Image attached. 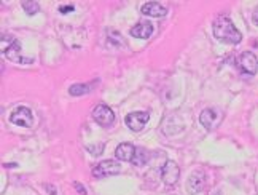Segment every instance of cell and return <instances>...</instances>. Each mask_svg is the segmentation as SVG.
I'll use <instances>...</instances> for the list:
<instances>
[{
    "label": "cell",
    "mask_w": 258,
    "mask_h": 195,
    "mask_svg": "<svg viewBox=\"0 0 258 195\" xmlns=\"http://www.w3.org/2000/svg\"><path fill=\"white\" fill-rule=\"evenodd\" d=\"M142 15L145 16H152V18H163L167 15V10L158 2H148V4H144L142 8H141Z\"/></svg>",
    "instance_id": "obj_11"
},
{
    "label": "cell",
    "mask_w": 258,
    "mask_h": 195,
    "mask_svg": "<svg viewBox=\"0 0 258 195\" xmlns=\"http://www.w3.org/2000/svg\"><path fill=\"white\" fill-rule=\"evenodd\" d=\"M178 176H180V168L177 167V163L172 160L166 162L161 170V178H163L164 184H167V186H174V184L178 181Z\"/></svg>",
    "instance_id": "obj_9"
},
{
    "label": "cell",
    "mask_w": 258,
    "mask_h": 195,
    "mask_svg": "<svg viewBox=\"0 0 258 195\" xmlns=\"http://www.w3.org/2000/svg\"><path fill=\"white\" fill-rule=\"evenodd\" d=\"M93 119L101 125V126H110L115 122V114L108 106L99 104L93 111Z\"/></svg>",
    "instance_id": "obj_7"
},
{
    "label": "cell",
    "mask_w": 258,
    "mask_h": 195,
    "mask_svg": "<svg viewBox=\"0 0 258 195\" xmlns=\"http://www.w3.org/2000/svg\"><path fill=\"white\" fill-rule=\"evenodd\" d=\"M252 21H253V24L255 26H258V7L253 10V15H252Z\"/></svg>",
    "instance_id": "obj_19"
},
{
    "label": "cell",
    "mask_w": 258,
    "mask_h": 195,
    "mask_svg": "<svg viewBox=\"0 0 258 195\" xmlns=\"http://www.w3.org/2000/svg\"><path fill=\"white\" fill-rule=\"evenodd\" d=\"M59 12L61 13H67V12H74V7L71 5V7H61L59 8Z\"/></svg>",
    "instance_id": "obj_20"
},
{
    "label": "cell",
    "mask_w": 258,
    "mask_h": 195,
    "mask_svg": "<svg viewBox=\"0 0 258 195\" xmlns=\"http://www.w3.org/2000/svg\"><path fill=\"white\" fill-rule=\"evenodd\" d=\"M222 120V114L218 112L217 109H204L200 115V122L201 125L204 126V128L207 130H214L218 126V123H220Z\"/></svg>",
    "instance_id": "obj_10"
},
{
    "label": "cell",
    "mask_w": 258,
    "mask_h": 195,
    "mask_svg": "<svg viewBox=\"0 0 258 195\" xmlns=\"http://www.w3.org/2000/svg\"><path fill=\"white\" fill-rule=\"evenodd\" d=\"M102 149H104V145H102V144H99L97 148H88V151L91 152L93 155H99V154L102 152Z\"/></svg>",
    "instance_id": "obj_17"
},
{
    "label": "cell",
    "mask_w": 258,
    "mask_h": 195,
    "mask_svg": "<svg viewBox=\"0 0 258 195\" xmlns=\"http://www.w3.org/2000/svg\"><path fill=\"white\" fill-rule=\"evenodd\" d=\"M93 88H94L93 83H75L69 88V93L72 96H83V94H88Z\"/></svg>",
    "instance_id": "obj_14"
},
{
    "label": "cell",
    "mask_w": 258,
    "mask_h": 195,
    "mask_svg": "<svg viewBox=\"0 0 258 195\" xmlns=\"http://www.w3.org/2000/svg\"><path fill=\"white\" fill-rule=\"evenodd\" d=\"M147 162H148V152L144 148H136L133 163L136 165V167H144Z\"/></svg>",
    "instance_id": "obj_15"
},
{
    "label": "cell",
    "mask_w": 258,
    "mask_h": 195,
    "mask_svg": "<svg viewBox=\"0 0 258 195\" xmlns=\"http://www.w3.org/2000/svg\"><path fill=\"white\" fill-rule=\"evenodd\" d=\"M152 34H153V24L148 21H141L134 27H131V35L136 38H148Z\"/></svg>",
    "instance_id": "obj_13"
},
{
    "label": "cell",
    "mask_w": 258,
    "mask_h": 195,
    "mask_svg": "<svg viewBox=\"0 0 258 195\" xmlns=\"http://www.w3.org/2000/svg\"><path fill=\"white\" fill-rule=\"evenodd\" d=\"M2 53L13 63L27 64L32 63L31 58H24L21 53V43H19L12 35H2Z\"/></svg>",
    "instance_id": "obj_2"
},
{
    "label": "cell",
    "mask_w": 258,
    "mask_h": 195,
    "mask_svg": "<svg viewBox=\"0 0 258 195\" xmlns=\"http://www.w3.org/2000/svg\"><path fill=\"white\" fill-rule=\"evenodd\" d=\"M120 163L115 160H104L97 163L93 168V176L94 178H107V176H115L120 173Z\"/></svg>",
    "instance_id": "obj_4"
},
{
    "label": "cell",
    "mask_w": 258,
    "mask_h": 195,
    "mask_svg": "<svg viewBox=\"0 0 258 195\" xmlns=\"http://www.w3.org/2000/svg\"><path fill=\"white\" fill-rule=\"evenodd\" d=\"M204 184H206L204 171H193L186 181V190L190 195H196L204 189Z\"/></svg>",
    "instance_id": "obj_8"
},
{
    "label": "cell",
    "mask_w": 258,
    "mask_h": 195,
    "mask_svg": "<svg viewBox=\"0 0 258 195\" xmlns=\"http://www.w3.org/2000/svg\"><path fill=\"white\" fill-rule=\"evenodd\" d=\"M136 154V148L131 142H123L115 149V157L121 162H133Z\"/></svg>",
    "instance_id": "obj_12"
},
{
    "label": "cell",
    "mask_w": 258,
    "mask_h": 195,
    "mask_svg": "<svg viewBox=\"0 0 258 195\" xmlns=\"http://www.w3.org/2000/svg\"><path fill=\"white\" fill-rule=\"evenodd\" d=\"M214 35L223 43H230V45H237L242 40V34L237 31L233 21L226 16H218L214 21Z\"/></svg>",
    "instance_id": "obj_1"
},
{
    "label": "cell",
    "mask_w": 258,
    "mask_h": 195,
    "mask_svg": "<svg viewBox=\"0 0 258 195\" xmlns=\"http://www.w3.org/2000/svg\"><path fill=\"white\" fill-rule=\"evenodd\" d=\"M148 120H150V114L148 112H131L126 115L124 119V123L129 130L133 131H141L144 130V126L148 123Z\"/></svg>",
    "instance_id": "obj_6"
},
{
    "label": "cell",
    "mask_w": 258,
    "mask_h": 195,
    "mask_svg": "<svg viewBox=\"0 0 258 195\" xmlns=\"http://www.w3.org/2000/svg\"><path fill=\"white\" fill-rule=\"evenodd\" d=\"M32 112L29 107H24V106H19L16 107V109L12 112V115H10V122H12L13 125H18V126H24V128H29V126L32 125Z\"/></svg>",
    "instance_id": "obj_5"
},
{
    "label": "cell",
    "mask_w": 258,
    "mask_h": 195,
    "mask_svg": "<svg viewBox=\"0 0 258 195\" xmlns=\"http://www.w3.org/2000/svg\"><path fill=\"white\" fill-rule=\"evenodd\" d=\"M74 186H75V189L78 190V192H80L82 195H86V189L82 186V184L80 182H74Z\"/></svg>",
    "instance_id": "obj_18"
},
{
    "label": "cell",
    "mask_w": 258,
    "mask_h": 195,
    "mask_svg": "<svg viewBox=\"0 0 258 195\" xmlns=\"http://www.w3.org/2000/svg\"><path fill=\"white\" fill-rule=\"evenodd\" d=\"M237 67L241 69L242 74L255 75L258 72V60L252 52H244L237 56Z\"/></svg>",
    "instance_id": "obj_3"
},
{
    "label": "cell",
    "mask_w": 258,
    "mask_h": 195,
    "mask_svg": "<svg viewBox=\"0 0 258 195\" xmlns=\"http://www.w3.org/2000/svg\"><path fill=\"white\" fill-rule=\"evenodd\" d=\"M23 8H24V12L31 16H34L40 12V5H38L37 2H23Z\"/></svg>",
    "instance_id": "obj_16"
}]
</instances>
